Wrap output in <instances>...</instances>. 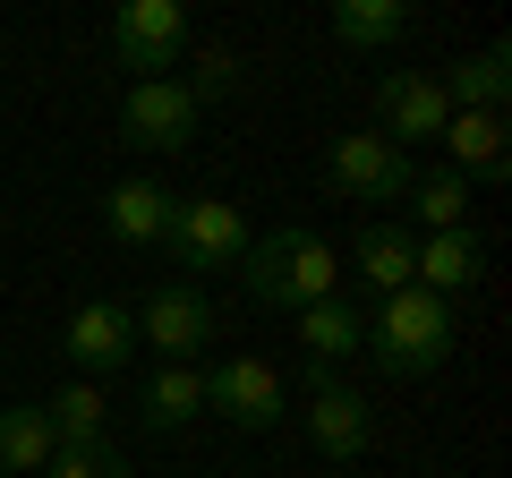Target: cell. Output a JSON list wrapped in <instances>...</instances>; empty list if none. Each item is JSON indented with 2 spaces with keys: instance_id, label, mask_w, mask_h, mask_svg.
Listing matches in <instances>:
<instances>
[{
  "instance_id": "1",
  "label": "cell",
  "mask_w": 512,
  "mask_h": 478,
  "mask_svg": "<svg viewBox=\"0 0 512 478\" xmlns=\"http://www.w3.org/2000/svg\"><path fill=\"white\" fill-rule=\"evenodd\" d=\"M359 350L376 359L384 376H436L444 359L461 350V316H453V299H436V291H393V299H376V316L359 325Z\"/></svg>"
},
{
  "instance_id": "2",
  "label": "cell",
  "mask_w": 512,
  "mask_h": 478,
  "mask_svg": "<svg viewBox=\"0 0 512 478\" xmlns=\"http://www.w3.org/2000/svg\"><path fill=\"white\" fill-rule=\"evenodd\" d=\"M239 282H248L256 308H316V299H333V282H342V257H333V239L308 231V222H282V231L248 239V265H239Z\"/></svg>"
},
{
  "instance_id": "3",
  "label": "cell",
  "mask_w": 512,
  "mask_h": 478,
  "mask_svg": "<svg viewBox=\"0 0 512 478\" xmlns=\"http://www.w3.org/2000/svg\"><path fill=\"white\" fill-rule=\"evenodd\" d=\"M163 248L180 257V274H239L248 265V222L222 197H171Z\"/></svg>"
},
{
  "instance_id": "4",
  "label": "cell",
  "mask_w": 512,
  "mask_h": 478,
  "mask_svg": "<svg viewBox=\"0 0 512 478\" xmlns=\"http://www.w3.org/2000/svg\"><path fill=\"white\" fill-rule=\"evenodd\" d=\"M325 180L342 188L350 205H402L410 180H419V163H410L384 129H342V137L325 146Z\"/></svg>"
},
{
  "instance_id": "5",
  "label": "cell",
  "mask_w": 512,
  "mask_h": 478,
  "mask_svg": "<svg viewBox=\"0 0 512 478\" xmlns=\"http://www.w3.org/2000/svg\"><path fill=\"white\" fill-rule=\"evenodd\" d=\"M197 120H205V103L188 94V77H137L128 103H120L128 146H146V154H188L197 146Z\"/></svg>"
},
{
  "instance_id": "6",
  "label": "cell",
  "mask_w": 512,
  "mask_h": 478,
  "mask_svg": "<svg viewBox=\"0 0 512 478\" xmlns=\"http://www.w3.org/2000/svg\"><path fill=\"white\" fill-rule=\"evenodd\" d=\"M111 60L137 77H171L188 60V9L180 0H120L111 18Z\"/></svg>"
},
{
  "instance_id": "7",
  "label": "cell",
  "mask_w": 512,
  "mask_h": 478,
  "mask_svg": "<svg viewBox=\"0 0 512 478\" xmlns=\"http://www.w3.org/2000/svg\"><path fill=\"white\" fill-rule=\"evenodd\" d=\"M137 342L163 359V368H188L205 342H214V308H205L197 282H163V291L137 308Z\"/></svg>"
},
{
  "instance_id": "8",
  "label": "cell",
  "mask_w": 512,
  "mask_h": 478,
  "mask_svg": "<svg viewBox=\"0 0 512 478\" xmlns=\"http://www.w3.org/2000/svg\"><path fill=\"white\" fill-rule=\"evenodd\" d=\"M60 350L77 359V376H120L128 350H137V308H120V299H77L69 333H60Z\"/></svg>"
},
{
  "instance_id": "9",
  "label": "cell",
  "mask_w": 512,
  "mask_h": 478,
  "mask_svg": "<svg viewBox=\"0 0 512 478\" xmlns=\"http://www.w3.org/2000/svg\"><path fill=\"white\" fill-rule=\"evenodd\" d=\"M308 444L325 461H359L367 444H376V402H367L359 385H342V376H316V393H308Z\"/></svg>"
},
{
  "instance_id": "10",
  "label": "cell",
  "mask_w": 512,
  "mask_h": 478,
  "mask_svg": "<svg viewBox=\"0 0 512 478\" xmlns=\"http://www.w3.org/2000/svg\"><path fill=\"white\" fill-rule=\"evenodd\" d=\"M205 410H222L231 427H248V436H265V427H282V376L265 368V359H222L214 376H205Z\"/></svg>"
},
{
  "instance_id": "11",
  "label": "cell",
  "mask_w": 512,
  "mask_h": 478,
  "mask_svg": "<svg viewBox=\"0 0 512 478\" xmlns=\"http://www.w3.org/2000/svg\"><path fill=\"white\" fill-rule=\"evenodd\" d=\"M376 111H384V137H393V146H419V137H444V120H453V103H444V86L427 69H393L376 86Z\"/></svg>"
},
{
  "instance_id": "12",
  "label": "cell",
  "mask_w": 512,
  "mask_h": 478,
  "mask_svg": "<svg viewBox=\"0 0 512 478\" xmlns=\"http://www.w3.org/2000/svg\"><path fill=\"white\" fill-rule=\"evenodd\" d=\"M350 257H359V282L376 299H393V291H410L419 282V231L410 222H359V239H350Z\"/></svg>"
},
{
  "instance_id": "13",
  "label": "cell",
  "mask_w": 512,
  "mask_h": 478,
  "mask_svg": "<svg viewBox=\"0 0 512 478\" xmlns=\"http://www.w3.org/2000/svg\"><path fill=\"white\" fill-rule=\"evenodd\" d=\"M453 163L444 171H461V180H512V154H504V111H453L444 120V137H436Z\"/></svg>"
},
{
  "instance_id": "14",
  "label": "cell",
  "mask_w": 512,
  "mask_h": 478,
  "mask_svg": "<svg viewBox=\"0 0 512 478\" xmlns=\"http://www.w3.org/2000/svg\"><path fill=\"white\" fill-rule=\"evenodd\" d=\"M163 222H171V188L163 180H120L103 197V231L120 248H163Z\"/></svg>"
},
{
  "instance_id": "15",
  "label": "cell",
  "mask_w": 512,
  "mask_h": 478,
  "mask_svg": "<svg viewBox=\"0 0 512 478\" xmlns=\"http://www.w3.org/2000/svg\"><path fill=\"white\" fill-rule=\"evenodd\" d=\"M359 325H367V316L350 308L342 291H333V299H316V308H299V342H308V385H316V376H333V368L350 359V350H359Z\"/></svg>"
},
{
  "instance_id": "16",
  "label": "cell",
  "mask_w": 512,
  "mask_h": 478,
  "mask_svg": "<svg viewBox=\"0 0 512 478\" xmlns=\"http://www.w3.org/2000/svg\"><path fill=\"white\" fill-rule=\"evenodd\" d=\"M52 453H60V436H52V419H43V402H9L0 410V478L52 470Z\"/></svg>"
},
{
  "instance_id": "17",
  "label": "cell",
  "mask_w": 512,
  "mask_h": 478,
  "mask_svg": "<svg viewBox=\"0 0 512 478\" xmlns=\"http://www.w3.org/2000/svg\"><path fill=\"white\" fill-rule=\"evenodd\" d=\"M478 265H487V248H478V231H427L419 239V291L453 299L478 282Z\"/></svg>"
},
{
  "instance_id": "18",
  "label": "cell",
  "mask_w": 512,
  "mask_h": 478,
  "mask_svg": "<svg viewBox=\"0 0 512 478\" xmlns=\"http://www.w3.org/2000/svg\"><path fill=\"white\" fill-rule=\"evenodd\" d=\"M444 86V103L453 111H504V94H512V52L504 43H487V52H470L453 77H436Z\"/></svg>"
},
{
  "instance_id": "19",
  "label": "cell",
  "mask_w": 512,
  "mask_h": 478,
  "mask_svg": "<svg viewBox=\"0 0 512 478\" xmlns=\"http://www.w3.org/2000/svg\"><path fill=\"white\" fill-rule=\"evenodd\" d=\"M197 410H205V376H197V368H154V376H146V402H137V419H146L154 436H180Z\"/></svg>"
},
{
  "instance_id": "20",
  "label": "cell",
  "mask_w": 512,
  "mask_h": 478,
  "mask_svg": "<svg viewBox=\"0 0 512 478\" xmlns=\"http://www.w3.org/2000/svg\"><path fill=\"white\" fill-rule=\"evenodd\" d=\"M410 35V9L402 0H342L333 9V43H350V52H384V43Z\"/></svg>"
},
{
  "instance_id": "21",
  "label": "cell",
  "mask_w": 512,
  "mask_h": 478,
  "mask_svg": "<svg viewBox=\"0 0 512 478\" xmlns=\"http://www.w3.org/2000/svg\"><path fill=\"white\" fill-rule=\"evenodd\" d=\"M43 419H52L60 444H103V436H111V402H103V385H86V376L60 385L52 402H43Z\"/></svg>"
},
{
  "instance_id": "22",
  "label": "cell",
  "mask_w": 512,
  "mask_h": 478,
  "mask_svg": "<svg viewBox=\"0 0 512 478\" xmlns=\"http://www.w3.org/2000/svg\"><path fill=\"white\" fill-rule=\"evenodd\" d=\"M402 205L419 214V231H470V180L461 171H419Z\"/></svg>"
},
{
  "instance_id": "23",
  "label": "cell",
  "mask_w": 512,
  "mask_h": 478,
  "mask_svg": "<svg viewBox=\"0 0 512 478\" xmlns=\"http://www.w3.org/2000/svg\"><path fill=\"white\" fill-rule=\"evenodd\" d=\"M52 478H137V470H128V453H120V444H60V453H52Z\"/></svg>"
},
{
  "instance_id": "24",
  "label": "cell",
  "mask_w": 512,
  "mask_h": 478,
  "mask_svg": "<svg viewBox=\"0 0 512 478\" xmlns=\"http://www.w3.org/2000/svg\"><path fill=\"white\" fill-rule=\"evenodd\" d=\"M239 77H248V60H239L231 43H214V52H197V77H188V94H197V103H222V94H239Z\"/></svg>"
}]
</instances>
